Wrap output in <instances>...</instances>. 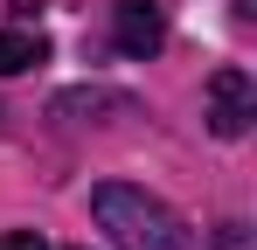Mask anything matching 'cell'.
<instances>
[{
    "label": "cell",
    "instance_id": "obj_1",
    "mask_svg": "<svg viewBox=\"0 0 257 250\" xmlns=\"http://www.w3.org/2000/svg\"><path fill=\"white\" fill-rule=\"evenodd\" d=\"M90 215L118 250H188V222L146 188L104 181V188H90Z\"/></svg>",
    "mask_w": 257,
    "mask_h": 250
},
{
    "label": "cell",
    "instance_id": "obj_2",
    "mask_svg": "<svg viewBox=\"0 0 257 250\" xmlns=\"http://www.w3.org/2000/svg\"><path fill=\"white\" fill-rule=\"evenodd\" d=\"M209 132L215 139H243L250 132V118H257V83H250V70H236V63H222L209 77Z\"/></svg>",
    "mask_w": 257,
    "mask_h": 250
},
{
    "label": "cell",
    "instance_id": "obj_3",
    "mask_svg": "<svg viewBox=\"0 0 257 250\" xmlns=\"http://www.w3.org/2000/svg\"><path fill=\"white\" fill-rule=\"evenodd\" d=\"M111 42L125 49V56H160V42H167V21H160V7L153 0H111Z\"/></svg>",
    "mask_w": 257,
    "mask_h": 250
},
{
    "label": "cell",
    "instance_id": "obj_4",
    "mask_svg": "<svg viewBox=\"0 0 257 250\" xmlns=\"http://www.w3.org/2000/svg\"><path fill=\"white\" fill-rule=\"evenodd\" d=\"M49 63V42L28 35V28H0V77H21V70H35Z\"/></svg>",
    "mask_w": 257,
    "mask_h": 250
},
{
    "label": "cell",
    "instance_id": "obj_5",
    "mask_svg": "<svg viewBox=\"0 0 257 250\" xmlns=\"http://www.w3.org/2000/svg\"><path fill=\"white\" fill-rule=\"evenodd\" d=\"M97 111H125V97H111V90H63L56 97V118H70V125L97 118Z\"/></svg>",
    "mask_w": 257,
    "mask_h": 250
},
{
    "label": "cell",
    "instance_id": "obj_6",
    "mask_svg": "<svg viewBox=\"0 0 257 250\" xmlns=\"http://www.w3.org/2000/svg\"><path fill=\"white\" fill-rule=\"evenodd\" d=\"M0 250H49L35 229H0Z\"/></svg>",
    "mask_w": 257,
    "mask_h": 250
}]
</instances>
